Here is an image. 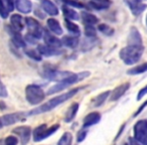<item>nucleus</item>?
Returning a JSON list of instances; mask_svg holds the SVG:
<instances>
[{
	"label": "nucleus",
	"mask_w": 147,
	"mask_h": 145,
	"mask_svg": "<svg viewBox=\"0 0 147 145\" xmlns=\"http://www.w3.org/2000/svg\"><path fill=\"white\" fill-rule=\"evenodd\" d=\"M79 89H73V90H69V92L65 93V94H61L57 97H55V98L51 99L49 101H47V103H45L43 105H40L37 108L31 110L30 112L27 113V116H31V115H37V114H41V113H45L49 112V111L55 109V107H57L59 105H61V103L65 102L69 99L73 98L75 95L78 93Z\"/></svg>",
	"instance_id": "1"
},
{
	"label": "nucleus",
	"mask_w": 147,
	"mask_h": 145,
	"mask_svg": "<svg viewBox=\"0 0 147 145\" xmlns=\"http://www.w3.org/2000/svg\"><path fill=\"white\" fill-rule=\"evenodd\" d=\"M144 51L143 45H127L120 51V59L126 65H134L140 59Z\"/></svg>",
	"instance_id": "2"
},
{
	"label": "nucleus",
	"mask_w": 147,
	"mask_h": 145,
	"mask_svg": "<svg viewBox=\"0 0 147 145\" xmlns=\"http://www.w3.org/2000/svg\"><path fill=\"white\" fill-rule=\"evenodd\" d=\"M89 71H83V73H80V74H71L69 77H67L63 80L59 81L57 84H55V86H53L51 88L49 89L47 91V95H53L55 94V93L59 92V91L65 90V88L71 86L73 84H76L77 82H80L82 79H85L86 77L89 76Z\"/></svg>",
	"instance_id": "3"
},
{
	"label": "nucleus",
	"mask_w": 147,
	"mask_h": 145,
	"mask_svg": "<svg viewBox=\"0 0 147 145\" xmlns=\"http://www.w3.org/2000/svg\"><path fill=\"white\" fill-rule=\"evenodd\" d=\"M45 94L43 90L37 85H28L25 88V98L31 105H37L43 101Z\"/></svg>",
	"instance_id": "4"
},
{
	"label": "nucleus",
	"mask_w": 147,
	"mask_h": 145,
	"mask_svg": "<svg viewBox=\"0 0 147 145\" xmlns=\"http://www.w3.org/2000/svg\"><path fill=\"white\" fill-rule=\"evenodd\" d=\"M41 75H42L43 78L47 79V80L51 81H59L63 80L67 77H69L71 75L69 71H57L55 67L51 65H45L42 67V71H41Z\"/></svg>",
	"instance_id": "5"
},
{
	"label": "nucleus",
	"mask_w": 147,
	"mask_h": 145,
	"mask_svg": "<svg viewBox=\"0 0 147 145\" xmlns=\"http://www.w3.org/2000/svg\"><path fill=\"white\" fill-rule=\"evenodd\" d=\"M59 128V124H55L51 127H47L45 124L39 125L38 127H36L33 130V140L35 142H39V141L43 140V139L49 137L51 134H53Z\"/></svg>",
	"instance_id": "6"
},
{
	"label": "nucleus",
	"mask_w": 147,
	"mask_h": 145,
	"mask_svg": "<svg viewBox=\"0 0 147 145\" xmlns=\"http://www.w3.org/2000/svg\"><path fill=\"white\" fill-rule=\"evenodd\" d=\"M134 139L141 145H147V121L140 120L134 126Z\"/></svg>",
	"instance_id": "7"
},
{
	"label": "nucleus",
	"mask_w": 147,
	"mask_h": 145,
	"mask_svg": "<svg viewBox=\"0 0 147 145\" xmlns=\"http://www.w3.org/2000/svg\"><path fill=\"white\" fill-rule=\"evenodd\" d=\"M24 20L27 27V30H28V34L32 35V36H34L37 39L41 38L43 33V28L40 25V23L36 19L32 18V17H26Z\"/></svg>",
	"instance_id": "8"
},
{
	"label": "nucleus",
	"mask_w": 147,
	"mask_h": 145,
	"mask_svg": "<svg viewBox=\"0 0 147 145\" xmlns=\"http://www.w3.org/2000/svg\"><path fill=\"white\" fill-rule=\"evenodd\" d=\"M5 29H6L7 33L9 34V36L11 37V43L13 45H15L18 49H24L26 47V42H25L24 38L22 37V35L20 34L19 31H16L15 29H13L12 27L9 25H6L5 26Z\"/></svg>",
	"instance_id": "9"
},
{
	"label": "nucleus",
	"mask_w": 147,
	"mask_h": 145,
	"mask_svg": "<svg viewBox=\"0 0 147 145\" xmlns=\"http://www.w3.org/2000/svg\"><path fill=\"white\" fill-rule=\"evenodd\" d=\"M27 114L23 112H16V113H11V114L3 115L2 117H0V121L2 126H9V125L15 124L17 122L24 120Z\"/></svg>",
	"instance_id": "10"
},
{
	"label": "nucleus",
	"mask_w": 147,
	"mask_h": 145,
	"mask_svg": "<svg viewBox=\"0 0 147 145\" xmlns=\"http://www.w3.org/2000/svg\"><path fill=\"white\" fill-rule=\"evenodd\" d=\"M42 37L45 39V45H49L51 47H53V49H61L63 43H61V40L59 38H57L55 34L51 32L47 29L43 28V33H42Z\"/></svg>",
	"instance_id": "11"
},
{
	"label": "nucleus",
	"mask_w": 147,
	"mask_h": 145,
	"mask_svg": "<svg viewBox=\"0 0 147 145\" xmlns=\"http://www.w3.org/2000/svg\"><path fill=\"white\" fill-rule=\"evenodd\" d=\"M12 132L19 137L21 145H26L27 143H28L29 139H30V135H31V129L29 126L16 127L15 129H13Z\"/></svg>",
	"instance_id": "12"
},
{
	"label": "nucleus",
	"mask_w": 147,
	"mask_h": 145,
	"mask_svg": "<svg viewBox=\"0 0 147 145\" xmlns=\"http://www.w3.org/2000/svg\"><path fill=\"white\" fill-rule=\"evenodd\" d=\"M125 2L130 8L131 12L137 16V15L141 14L146 8V4L142 2V0H125Z\"/></svg>",
	"instance_id": "13"
},
{
	"label": "nucleus",
	"mask_w": 147,
	"mask_h": 145,
	"mask_svg": "<svg viewBox=\"0 0 147 145\" xmlns=\"http://www.w3.org/2000/svg\"><path fill=\"white\" fill-rule=\"evenodd\" d=\"M14 8H16L20 13L27 14L32 10V3L30 0H15Z\"/></svg>",
	"instance_id": "14"
},
{
	"label": "nucleus",
	"mask_w": 147,
	"mask_h": 145,
	"mask_svg": "<svg viewBox=\"0 0 147 145\" xmlns=\"http://www.w3.org/2000/svg\"><path fill=\"white\" fill-rule=\"evenodd\" d=\"M128 45H143L142 37L136 27H131L128 35Z\"/></svg>",
	"instance_id": "15"
},
{
	"label": "nucleus",
	"mask_w": 147,
	"mask_h": 145,
	"mask_svg": "<svg viewBox=\"0 0 147 145\" xmlns=\"http://www.w3.org/2000/svg\"><path fill=\"white\" fill-rule=\"evenodd\" d=\"M40 5H41V9L45 13H47V14L51 15V16H55V15L59 14V9L55 5V3L51 2V0H41Z\"/></svg>",
	"instance_id": "16"
},
{
	"label": "nucleus",
	"mask_w": 147,
	"mask_h": 145,
	"mask_svg": "<svg viewBox=\"0 0 147 145\" xmlns=\"http://www.w3.org/2000/svg\"><path fill=\"white\" fill-rule=\"evenodd\" d=\"M36 51L39 53V55H45V57H53V55H59L61 53L59 49H53L47 45H38Z\"/></svg>",
	"instance_id": "17"
},
{
	"label": "nucleus",
	"mask_w": 147,
	"mask_h": 145,
	"mask_svg": "<svg viewBox=\"0 0 147 145\" xmlns=\"http://www.w3.org/2000/svg\"><path fill=\"white\" fill-rule=\"evenodd\" d=\"M130 88V84L129 83H124V84L120 85L119 87H117L116 89H114L112 93H111V101H116L118 99H120L125 93L128 91V89Z\"/></svg>",
	"instance_id": "18"
},
{
	"label": "nucleus",
	"mask_w": 147,
	"mask_h": 145,
	"mask_svg": "<svg viewBox=\"0 0 147 145\" xmlns=\"http://www.w3.org/2000/svg\"><path fill=\"white\" fill-rule=\"evenodd\" d=\"M10 26L16 31L20 32L24 27V23H23V18L21 15L19 14H12L10 16Z\"/></svg>",
	"instance_id": "19"
},
{
	"label": "nucleus",
	"mask_w": 147,
	"mask_h": 145,
	"mask_svg": "<svg viewBox=\"0 0 147 145\" xmlns=\"http://www.w3.org/2000/svg\"><path fill=\"white\" fill-rule=\"evenodd\" d=\"M47 27H49V30L51 33H55L57 35H59L63 33V28H61L59 22L55 18H49L47 19Z\"/></svg>",
	"instance_id": "20"
},
{
	"label": "nucleus",
	"mask_w": 147,
	"mask_h": 145,
	"mask_svg": "<svg viewBox=\"0 0 147 145\" xmlns=\"http://www.w3.org/2000/svg\"><path fill=\"white\" fill-rule=\"evenodd\" d=\"M101 120V115L98 112H92L89 115H87L84 119V127H90L92 125H95Z\"/></svg>",
	"instance_id": "21"
},
{
	"label": "nucleus",
	"mask_w": 147,
	"mask_h": 145,
	"mask_svg": "<svg viewBox=\"0 0 147 145\" xmlns=\"http://www.w3.org/2000/svg\"><path fill=\"white\" fill-rule=\"evenodd\" d=\"M78 110H79V104L78 103H74V104H71V106H69V108L67 110V112H65V122L67 123L71 122L73 119L76 117Z\"/></svg>",
	"instance_id": "22"
},
{
	"label": "nucleus",
	"mask_w": 147,
	"mask_h": 145,
	"mask_svg": "<svg viewBox=\"0 0 147 145\" xmlns=\"http://www.w3.org/2000/svg\"><path fill=\"white\" fill-rule=\"evenodd\" d=\"M82 15V20L83 22L85 23V25H93L94 26L95 24L99 22V19L96 15L92 14V13H89V12H82L81 13Z\"/></svg>",
	"instance_id": "23"
},
{
	"label": "nucleus",
	"mask_w": 147,
	"mask_h": 145,
	"mask_svg": "<svg viewBox=\"0 0 147 145\" xmlns=\"http://www.w3.org/2000/svg\"><path fill=\"white\" fill-rule=\"evenodd\" d=\"M61 40L63 45H65L67 47H69V49H75L79 45V39L76 36H71V35H65Z\"/></svg>",
	"instance_id": "24"
},
{
	"label": "nucleus",
	"mask_w": 147,
	"mask_h": 145,
	"mask_svg": "<svg viewBox=\"0 0 147 145\" xmlns=\"http://www.w3.org/2000/svg\"><path fill=\"white\" fill-rule=\"evenodd\" d=\"M63 9V15L65 16V19H69V20H78L79 19V14L76 12V10L69 8L67 5H63L61 7Z\"/></svg>",
	"instance_id": "25"
},
{
	"label": "nucleus",
	"mask_w": 147,
	"mask_h": 145,
	"mask_svg": "<svg viewBox=\"0 0 147 145\" xmlns=\"http://www.w3.org/2000/svg\"><path fill=\"white\" fill-rule=\"evenodd\" d=\"M65 27H67V29L71 33V34L77 35V36H79V35L81 34L80 27H79L76 23H74L73 21L69 20V19H65Z\"/></svg>",
	"instance_id": "26"
},
{
	"label": "nucleus",
	"mask_w": 147,
	"mask_h": 145,
	"mask_svg": "<svg viewBox=\"0 0 147 145\" xmlns=\"http://www.w3.org/2000/svg\"><path fill=\"white\" fill-rule=\"evenodd\" d=\"M109 95H110V92H109V91H107V92H104V93H102V94L98 95L97 97H95V98L92 100L93 106H94V107L101 106V105H102L103 103L106 101V99L109 97Z\"/></svg>",
	"instance_id": "27"
},
{
	"label": "nucleus",
	"mask_w": 147,
	"mask_h": 145,
	"mask_svg": "<svg viewBox=\"0 0 147 145\" xmlns=\"http://www.w3.org/2000/svg\"><path fill=\"white\" fill-rule=\"evenodd\" d=\"M145 71H147V63L132 67V69H129V71H127V74L128 75H139V74H143V73H145Z\"/></svg>",
	"instance_id": "28"
},
{
	"label": "nucleus",
	"mask_w": 147,
	"mask_h": 145,
	"mask_svg": "<svg viewBox=\"0 0 147 145\" xmlns=\"http://www.w3.org/2000/svg\"><path fill=\"white\" fill-rule=\"evenodd\" d=\"M71 141H73V135L69 132H65L59 140L57 145H71Z\"/></svg>",
	"instance_id": "29"
},
{
	"label": "nucleus",
	"mask_w": 147,
	"mask_h": 145,
	"mask_svg": "<svg viewBox=\"0 0 147 145\" xmlns=\"http://www.w3.org/2000/svg\"><path fill=\"white\" fill-rule=\"evenodd\" d=\"M98 29L100 32H102L103 34H105V35H108V36H111V35L114 34V29L111 26H109L108 24H105V23L99 24Z\"/></svg>",
	"instance_id": "30"
},
{
	"label": "nucleus",
	"mask_w": 147,
	"mask_h": 145,
	"mask_svg": "<svg viewBox=\"0 0 147 145\" xmlns=\"http://www.w3.org/2000/svg\"><path fill=\"white\" fill-rule=\"evenodd\" d=\"M25 55H27L30 59H34L36 61H41V55H39V53L35 49H26L25 51Z\"/></svg>",
	"instance_id": "31"
},
{
	"label": "nucleus",
	"mask_w": 147,
	"mask_h": 145,
	"mask_svg": "<svg viewBox=\"0 0 147 145\" xmlns=\"http://www.w3.org/2000/svg\"><path fill=\"white\" fill-rule=\"evenodd\" d=\"M89 6L93 9H96V10H105V9H108L109 4H105V3L101 2H96V1H91L89 3Z\"/></svg>",
	"instance_id": "32"
},
{
	"label": "nucleus",
	"mask_w": 147,
	"mask_h": 145,
	"mask_svg": "<svg viewBox=\"0 0 147 145\" xmlns=\"http://www.w3.org/2000/svg\"><path fill=\"white\" fill-rule=\"evenodd\" d=\"M0 16L4 19L9 16V11L7 9L5 3L3 2V0H0Z\"/></svg>",
	"instance_id": "33"
},
{
	"label": "nucleus",
	"mask_w": 147,
	"mask_h": 145,
	"mask_svg": "<svg viewBox=\"0 0 147 145\" xmlns=\"http://www.w3.org/2000/svg\"><path fill=\"white\" fill-rule=\"evenodd\" d=\"M63 3L67 5V6H73V7H76V8H85V5L81 2H78L76 0H61Z\"/></svg>",
	"instance_id": "34"
},
{
	"label": "nucleus",
	"mask_w": 147,
	"mask_h": 145,
	"mask_svg": "<svg viewBox=\"0 0 147 145\" xmlns=\"http://www.w3.org/2000/svg\"><path fill=\"white\" fill-rule=\"evenodd\" d=\"M85 34L87 37L96 36V29L93 25H85Z\"/></svg>",
	"instance_id": "35"
},
{
	"label": "nucleus",
	"mask_w": 147,
	"mask_h": 145,
	"mask_svg": "<svg viewBox=\"0 0 147 145\" xmlns=\"http://www.w3.org/2000/svg\"><path fill=\"white\" fill-rule=\"evenodd\" d=\"M4 142L6 145H16L18 143V139L15 136H8L4 139Z\"/></svg>",
	"instance_id": "36"
},
{
	"label": "nucleus",
	"mask_w": 147,
	"mask_h": 145,
	"mask_svg": "<svg viewBox=\"0 0 147 145\" xmlns=\"http://www.w3.org/2000/svg\"><path fill=\"white\" fill-rule=\"evenodd\" d=\"M24 40H25V42H28V43H30V45H35L38 39L35 38L34 36H32V35H30V34L27 33V34L24 36Z\"/></svg>",
	"instance_id": "37"
},
{
	"label": "nucleus",
	"mask_w": 147,
	"mask_h": 145,
	"mask_svg": "<svg viewBox=\"0 0 147 145\" xmlns=\"http://www.w3.org/2000/svg\"><path fill=\"white\" fill-rule=\"evenodd\" d=\"M14 1L15 0H3V2L5 3V5H6L9 12L14 9Z\"/></svg>",
	"instance_id": "38"
},
{
	"label": "nucleus",
	"mask_w": 147,
	"mask_h": 145,
	"mask_svg": "<svg viewBox=\"0 0 147 145\" xmlns=\"http://www.w3.org/2000/svg\"><path fill=\"white\" fill-rule=\"evenodd\" d=\"M8 93H7V90L5 88V86L3 85V83L0 81V97H2V98H5L7 97Z\"/></svg>",
	"instance_id": "39"
},
{
	"label": "nucleus",
	"mask_w": 147,
	"mask_h": 145,
	"mask_svg": "<svg viewBox=\"0 0 147 145\" xmlns=\"http://www.w3.org/2000/svg\"><path fill=\"white\" fill-rule=\"evenodd\" d=\"M146 94H147V86H145L144 88L140 89V91H139L138 95H137V100L139 101L141 98H143V97H144Z\"/></svg>",
	"instance_id": "40"
},
{
	"label": "nucleus",
	"mask_w": 147,
	"mask_h": 145,
	"mask_svg": "<svg viewBox=\"0 0 147 145\" xmlns=\"http://www.w3.org/2000/svg\"><path fill=\"white\" fill-rule=\"evenodd\" d=\"M86 135H87V131L85 130L84 131V129H83L82 131H80L79 132V134H78V141L79 142H81V141H83L85 138H86Z\"/></svg>",
	"instance_id": "41"
},
{
	"label": "nucleus",
	"mask_w": 147,
	"mask_h": 145,
	"mask_svg": "<svg viewBox=\"0 0 147 145\" xmlns=\"http://www.w3.org/2000/svg\"><path fill=\"white\" fill-rule=\"evenodd\" d=\"M147 106V101H145V102L144 103H143V105H142V106H141L140 107V108H139L138 109V110H137L136 111V113H135V115H134V116H137V115H138L139 114V113H140L141 112V111H142L143 110V109H144L145 108V107H146Z\"/></svg>",
	"instance_id": "42"
},
{
	"label": "nucleus",
	"mask_w": 147,
	"mask_h": 145,
	"mask_svg": "<svg viewBox=\"0 0 147 145\" xmlns=\"http://www.w3.org/2000/svg\"><path fill=\"white\" fill-rule=\"evenodd\" d=\"M129 145H141L140 143H138L134 138H129Z\"/></svg>",
	"instance_id": "43"
},
{
	"label": "nucleus",
	"mask_w": 147,
	"mask_h": 145,
	"mask_svg": "<svg viewBox=\"0 0 147 145\" xmlns=\"http://www.w3.org/2000/svg\"><path fill=\"white\" fill-rule=\"evenodd\" d=\"M93 1H96V2H101V3H105V4H110V3H111L110 0H93Z\"/></svg>",
	"instance_id": "44"
},
{
	"label": "nucleus",
	"mask_w": 147,
	"mask_h": 145,
	"mask_svg": "<svg viewBox=\"0 0 147 145\" xmlns=\"http://www.w3.org/2000/svg\"><path fill=\"white\" fill-rule=\"evenodd\" d=\"M4 103H3V102H0V108H1V109H5V106H4Z\"/></svg>",
	"instance_id": "45"
},
{
	"label": "nucleus",
	"mask_w": 147,
	"mask_h": 145,
	"mask_svg": "<svg viewBox=\"0 0 147 145\" xmlns=\"http://www.w3.org/2000/svg\"><path fill=\"white\" fill-rule=\"evenodd\" d=\"M0 145H6L4 142V139H0Z\"/></svg>",
	"instance_id": "46"
},
{
	"label": "nucleus",
	"mask_w": 147,
	"mask_h": 145,
	"mask_svg": "<svg viewBox=\"0 0 147 145\" xmlns=\"http://www.w3.org/2000/svg\"><path fill=\"white\" fill-rule=\"evenodd\" d=\"M2 127H3V126H2V124H1V121H0V129L2 128Z\"/></svg>",
	"instance_id": "47"
},
{
	"label": "nucleus",
	"mask_w": 147,
	"mask_h": 145,
	"mask_svg": "<svg viewBox=\"0 0 147 145\" xmlns=\"http://www.w3.org/2000/svg\"><path fill=\"white\" fill-rule=\"evenodd\" d=\"M146 25H147V17H146Z\"/></svg>",
	"instance_id": "48"
},
{
	"label": "nucleus",
	"mask_w": 147,
	"mask_h": 145,
	"mask_svg": "<svg viewBox=\"0 0 147 145\" xmlns=\"http://www.w3.org/2000/svg\"><path fill=\"white\" fill-rule=\"evenodd\" d=\"M125 145H129V144H128V143H127V144H125Z\"/></svg>",
	"instance_id": "49"
}]
</instances>
